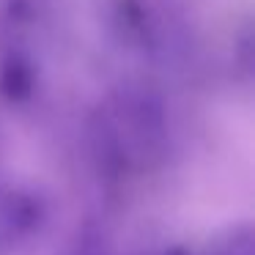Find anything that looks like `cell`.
Instances as JSON below:
<instances>
[{
  "mask_svg": "<svg viewBox=\"0 0 255 255\" xmlns=\"http://www.w3.org/2000/svg\"><path fill=\"white\" fill-rule=\"evenodd\" d=\"M44 220V206L25 189L0 195V250H14L39 231Z\"/></svg>",
  "mask_w": 255,
  "mask_h": 255,
  "instance_id": "1",
  "label": "cell"
},
{
  "mask_svg": "<svg viewBox=\"0 0 255 255\" xmlns=\"http://www.w3.org/2000/svg\"><path fill=\"white\" fill-rule=\"evenodd\" d=\"M206 255H255V239L250 225H233L217 233L206 247Z\"/></svg>",
  "mask_w": 255,
  "mask_h": 255,
  "instance_id": "2",
  "label": "cell"
},
{
  "mask_svg": "<svg viewBox=\"0 0 255 255\" xmlns=\"http://www.w3.org/2000/svg\"><path fill=\"white\" fill-rule=\"evenodd\" d=\"M0 85L11 99H25L33 91V69L25 58H8L3 74H0Z\"/></svg>",
  "mask_w": 255,
  "mask_h": 255,
  "instance_id": "3",
  "label": "cell"
},
{
  "mask_svg": "<svg viewBox=\"0 0 255 255\" xmlns=\"http://www.w3.org/2000/svg\"><path fill=\"white\" fill-rule=\"evenodd\" d=\"M165 255H189L187 250H181V247H173V250H167Z\"/></svg>",
  "mask_w": 255,
  "mask_h": 255,
  "instance_id": "4",
  "label": "cell"
}]
</instances>
